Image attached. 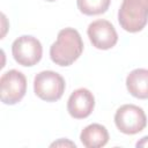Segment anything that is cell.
<instances>
[{
    "instance_id": "3957f363",
    "label": "cell",
    "mask_w": 148,
    "mask_h": 148,
    "mask_svg": "<svg viewBox=\"0 0 148 148\" xmlns=\"http://www.w3.org/2000/svg\"><path fill=\"white\" fill-rule=\"evenodd\" d=\"M65 87L64 77L53 71H43L34 79V91L45 102L60 99L65 92Z\"/></svg>"
},
{
    "instance_id": "7c38bea8",
    "label": "cell",
    "mask_w": 148,
    "mask_h": 148,
    "mask_svg": "<svg viewBox=\"0 0 148 148\" xmlns=\"http://www.w3.org/2000/svg\"><path fill=\"white\" fill-rule=\"evenodd\" d=\"M72 146V147H75V143H73V142H71V141H64V139L62 140H60V141H57V142H53L51 146L53 147V146Z\"/></svg>"
},
{
    "instance_id": "4fadbf2b",
    "label": "cell",
    "mask_w": 148,
    "mask_h": 148,
    "mask_svg": "<svg viewBox=\"0 0 148 148\" xmlns=\"http://www.w3.org/2000/svg\"><path fill=\"white\" fill-rule=\"evenodd\" d=\"M136 147H148V135L143 136L140 141L136 142Z\"/></svg>"
},
{
    "instance_id": "277c9868",
    "label": "cell",
    "mask_w": 148,
    "mask_h": 148,
    "mask_svg": "<svg viewBox=\"0 0 148 148\" xmlns=\"http://www.w3.org/2000/svg\"><path fill=\"white\" fill-rule=\"evenodd\" d=\"M27 92V77L17 69H9L0 77V98L3 104L14 105Z\"/></svg>"
},
{
    "instance_id": "ba28073f",
    "label": "cell",
    "mask_w": 148,
    "mask_h": 148,
    "mask_svg": "<svg viewBox=\"0 0 148 148\" xmlns=\"http://www.w3.org/2000/svg\"><path fill=\"white\" fill-rule=\"evenodd\" d=\"M95 108V97L87 88L74 90L67 101V111L75 119H84Z\"/></svg>"
},
{
    "instance_id": "6da1fadb",
    "label": "cell",
    "mask_w": 148,
    "mask_h": 148,
    "mask_svg": "<svg viewBox=\"0 0 148 148\" xmlns=\"http://www.w3.org/2000/svg\"><path fill=\"white\" fill-rule=\"evenodd\" d=\"M83 51V42L74 28H65L58 32L57 40L50 47L51 60L59 66H71Z\"/></svg>"
},
{
    "instance_id": "7a4b0ae2",
    "label": "cell",
    "mask_w": 148,
    "mask_h": 148,
    "mask_svg": "<svg viewBox=\"0 0 148 148\" xmlns=\"http://www.w3.org/2000/svg\"><path fill=\"white\" fill-rule=\"evenodd\" d=\"M118 22L128 32H139L148 23V0H123Z\"/></svg>"
},
{
    "instance_id": "9c48e42d",
    "label": "cell",
    "mask_w": 148,
    "mask_h": 148,
    "mask_svg": "<svg viewBox=\"0 0 148 148\" xmlns=\"http://www.w3.org/2000/svg\"><path fill=\"white\" fill-rule=\"evenodd\" d=\"M126 87L128 92L139 98H148V69L136 68L130 72L126 77Z\"/></svg>"
},
{
    "instance_id": "5b68a950",
    "label": "cell",
    "mask_w": 148,
    "mask_h": 148,
    "mask_svg": "<svg viewBox=\"0 0 148 148\" xmlns=\"http://www.w3.org/2000/svg\"><path fill=\"white\" fill-rule=\"evenodd\" d=\"M12 54L18 65L25 67L35 66L42 59L43 46L36 37L23 35L13 42Z\"/></svg>"
},
{
    "instance_id": "8fae6325",
    "label": "cell",
    "mask_w": 148,
    "mask_h": 148,
    "mask_svg": "<svg viewBox=\"0 0 148 148\" xmlns=\"http://www.w3.org/2000/svg\"><path fill=\"white\" fill-rule=\"evenodd\" d=\"M111 0H76L79 10L84 15H99L109 9Z\"/></svg>"
},
{
    "instance_id": "52a82bcc",
    "label": "cell",
    "mask_w": 148,
    "mask_h": 148,
    "mask_svg": "<svg viewBox=\"0 0 148 148\" xmlns=\"http://www.w3.org/2000/svg\"><path fill=\"white\" fill-rule=\"evenodd\" d=\"M88 37L92 44L98 50L112 49L118 42V34L108 20H96L88 25L87 29Z\"/></svg>"
},
{
    "instance_id": "8992f818",
    "label": "cell",
    "mask_w": 148,
    "mask_h": 148,
    "mask_svg": "<svg viewBox=\"0 0 148 148\" xmlns=\"http://www.w3.org/2000/svg\"><path fill=\"white\" fill-rule=\"evenodd\" d=\"M114 124L124 134H136L147 125V117L142 108L134 104L121 105L114 114Z\"/></svg>"
},
{
    "instance_id": "30bf717a",
    "label": "cell",
    "mask_w": 148,
    "mask_h": 148,
    "mask_svg": "<svg viewBox=\"0 0 148 148\" xmlns=\"http://www.w3.org/2000/svg\"><path fill=\"white\" fill-rule=\"evenodd\" d=\"M80 140L87 148H99L108 143L109 132L101 124H90L82 130Z\"/></svg>"
},
{
    "instance_id": "5bb4252c",
    "label": "cell",
    "mask_w": 148,
    "mask_h": 148,
    "mask_svg": "<svg viewBox=\"0 0 148 148\" xmlns=\"http://www.w3.org/2000/svg\"><path fill=\"white\" fill-rule=\"evenodd\" d=\"M46 1H49V2H52V1H56V0H46Z\"/></svg>"
}]
</instances>
